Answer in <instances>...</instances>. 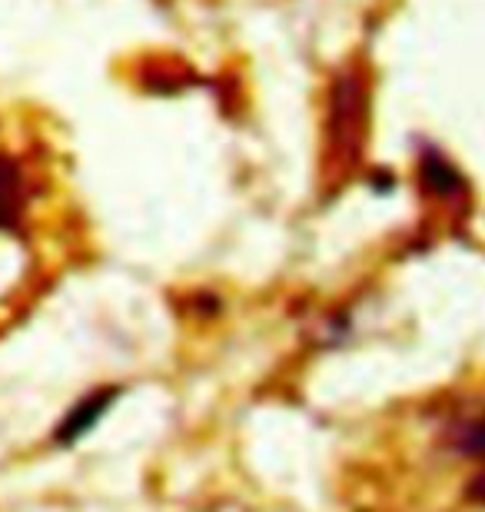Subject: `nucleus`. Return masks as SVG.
<instances>
[{
    "instance_id": "f257e3e1",
    "label": "nucleus",
    "mask_w": 485,
    "mask_h": 512,
    "mask_svg": "<svg viewBox=\"0 0 485 512\" xmlns=\"http://www.w3.org/2000/svg\"><path fill=\"white\" fill-rule=\"evenodd\" d=\"M117 399H120V386H97V389H90V393L80 399V403H74L64 416H60V426L54 429V439H57L60 446L80 443V439H84L90 429L100 426V419L110 413Z\"/></svg>"
},
{
    "instance_id": "f03ea898",
    "label": "nucleus",
    "mask_w": 485,
    "mask_h": 512,
    "mask_svg": "<svg viewBox=\"0 0 485 512\" xmlns=\"http://www.w3.org/2000/svg\"><path fill=\"white\" fill-rule=\"evenodd\" d=\"M446 439L459 456L485 463V403H479L476 409H466L462 416L452 419Z\"/></svg>"
},
{
    "instance_id": "7ed1b4c3",
    "label": "nucleus",
    "mask_w": 485,
    "mask_h": 512,
    "mask_svg": "<svg viewBox=\"0 0 485 512\" xmlns=\"http://www.w3.org/2000/svg\"><path fill=\"white\" fill-rule=\"evenodd\" d=\"M24 217V183L10 157H0V230H14Z\"/></svg>"
},
{
    "instance_id": "20e7f679",
    "label": "nucleus",
    "mask_w": 485,
    "mask_h": 512,
    "mask_svg": "<svg viewBox=\"0 0 485 512\" xmlns=\"http://www.w3.org/2000/svg\"><path fill=\"white\" fill-rule=\"evenodd\" d=\"M469 496L476 499V503H485V473H479L476 479H472V486H469Z\"/></svg>"
}]
</instances>
